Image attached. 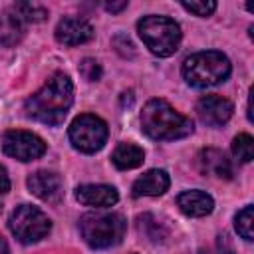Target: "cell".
I'll return each instance as SVG.
<instances>
[{
  "mask_svg": "<svg viewBox=\"0 0 254 254\" xmlns=\"http://www.w3.org/2000/svg\"><path fill=\"white\" fill-rule=\"evenodd\" d=\"M73 103V83L65 73H54L42 89L26 99V113L46 125L64 123Z\"/></svg>",
  "mask_w": 254,
  "mask_h": 254,
  "instance_id": "cell-1",
  "label": "cell"
},
{
  "mask_svg": "<svg viewBox=\"0 0 254 254\" xmlns=\"http://www.w3.org/2000/svg\"><path fill=\"white\" fill-rule=\"evenodd\" d=\"M141 129L155 141H175L192 133V121L175 111L165 99H151L141 111Z\"/></svg>",
  "mask_w": 254,
  "mask_h": 254,
  "instance_id": "cell-2",
  "label": "cell"
},
{
  "mask_svg": "<svg viewBox=\"0 0 254 254\" xmlns=\"http://www.w3.org/2000/svg\"><path fill=\"white\" fill-rule=\"evenodd\" d=\"M230 75V62L222 52L206 50L189 56L183 62V77L192 87H210Z\"/></svg>",
  "mask_w": 254,
  "mask_h": 254,
  "instance_id": "cell-3",
  "label": "cell"
},
{
  "mask_svg": "<svg viewBox=\"0 0 254 254\" xmlns=\"http://www.w3.org/2000/svg\"><path fill=\"white\" fill-rule=\"evenodd\" d=\"M143 44L159 58H169L181 44V28L167 16H145L137 22Z\"/></svg>",
  "mask_w": 254,
  "mask_h": 254,
  "instance_id": "cell-4",
  "label": "cell"
},
{
  "mask_svg": "<svg viewBox=\"0 0 254 254\" xmlns=\"http://www.w3.org/2000/svg\"><path fill=\"white\" fill-rule=\"evenodd\" d=\"M125 218L115 212H89L79 218L81 238L91 248H109L121 242L125 234Z\"/></svg>",
  "mask_w": 254,
  "mask_h": 254,
  "instance_id": "cell-5",
  "label": "cell"
},
{
  "mask_svg": "<svg viewBox=\"0 0 254 254\" xmlns=\"http://www.w3.org/2000/svg\"><path fill=\"white\" fill-rule=\"evenodd\" d=\"M50 218L32 204H20L12 210L8 218V228L10 232L24 244H32L42 240L50 232Z\"/></svg>",
  "mask_w": 254,
  "mask_h": 254,
  "instance_id": "cell-6",
  "label": "cell"
},
{
  "mask_svg": "<svg viewBox=\"0 0 254 254\" xmlns=\"http://www.w3.org/2000/svg\"><path fill=\"white\" fill-rule=\"evenodd\" d=\"M107 125L91 113L77 115L69 125V141L81 153H95L105 145Z\"/></svg>",
  "mask_w": 254,
  "mask_h": 254,
  "instance_id": "cell-7",
  "label": "cell"
},
{
  "mask_svg": "<svg viewBox=\"0 0 254 254\" xmlns=\"http://www.w3.org/2000/svg\"><path fill=\"white\" fill-rule=\"evenodd\" d=\"M2 149L8 157L18 161H34L46 153V143L42 137L22 129H10L2 137Z\"/></svg>",
  "mask_w": 254,
  "mask_h": 254,
  "instance_id": "cell-8",
  "label": "cell"
},
{
  "mask_svg": "<svg viewBox=\"0 0 254 254\" xmlns=\"http://www.w3.org/2000/svg\"><path fill=\"white\" fill-rule=\"evenodd\" d=\"M232 111H234L232 103L226 97L214 95V93L200 97L198 103H196V113H198L200 121L206 123V125H210V127L224 125L232 117Z\"/></svg>",
  "mask_w": 254,
  "mask_h": 254,
  "instance_id": "cell-9",
  "label": "cell"
},
{
  "mask_svg": "<svg viewBox=\"0 0 254 254\" xmlns=\"http://www.w3.org/2000/svg\"><path fill=\"white\" fill-rule=\"evenodd\" d=\"M93 38V28L87 20L77 16H67L56 26V40L64 46H79Z\"/></svg>",
  "mask_w": 254,
  "mask_h": 254,
  "instance_id": "cell-10",
  "label": "cell"
},
{
  "mask_svg": "<svg viewBox=\"0 0 254 254\" xmlns=\"http://www.w3.org/2000/svg\"><path fill=\"white\" fill-rule=\"evenodd\" d=\"M28 189L32 194H36L38 198H42L46 202H56L64 194L62 177L56 173H50V171H38V173L30 175Z\"/></svg>",
  "mask_w": 254,
  "mask_h": 254,
  "instance_id": "cell-11",
  "label": "cell"
},
{
  "mask_svg": "<svg viewBox=\"0 0 254 254\" xmlns=\"http://www.w3.org/2000/svg\"><path fill=\"white\" fill-rule=\"evenodd\" d=\"M75 198L85 206L105 208L113 206L119 200V194L109 185H81L75 189Z\"/></svg>",
  "mask_w": 254,
  "mask_h": 254,
  "instance_id": "cell-12",
  "label": "cell"
},
{
  "mask_svg": "<svg viewBox=\"0 0 254 254\" xmlns=\"http://www.w3.org/2000/svg\"><path fill=\"white\" fill-rule=\"evenodd\" d=\"M171 185L169 175L163 169H151L133 183V196H159Z\"/></svg>",
  "mask_w": 254,
  "mask_h": 254,
  "instance_id": "cell-13",
  "label": "cell"
},
{
  "mask_svg": "<svg viewBox=\"0 0 254 254\" xmlns=\"http://www.w3.org/2000/svg\"><path fill=\"white\" fill-rule=\"evenodd\" d=\"M177 204L187 216H206L214 208L212 196L202 192V190H185V192H181L177 196Z\"/></svg>",
  "mask_w": 254,
  "mask_h": 254,
  "instance_id": "cell-14",
  "label": "cell"
},
{
  "mask_svg": "<svg viewBox=\"0 0 254 254\" xmlns=\"http://www.w3.org/2000/svg\"><path fill=\"white\" fill-rule=\"evenodd\" d=\"M198 163H200L202 173L214 175V177H218V179H230V177H232L230 161H228V159L224 157V153L218 151V149H204V151L198 155Z\"/></svg>",
  "mask_w": 254,
  "mask_h": 254,
  "instance_id": "cell-15",
  "label": "cell"
},
{
  "mask_svg": "<svg viewBox=\"0 0 254 254\" xmlns=\"http://www.w3.org/2000/svg\"><path fill=\"white\" fill-rule=\"evenodd\" d=\"M24 36V22L14 14V10L4 12L0 16V44L16 46Z\"/></svg>",
  "mask_w": 254,
  "mask_h": 254,
  "instance_id": "cell-16",
  "label": "cell"
},
{
  "mask_svg": "<svg viewBox=\"0 0 254 254\" xmlns=\"http://www.w3.org/2000/svg\"><path fill=\"white\" fill-rule=\"evenodd\" d=\"M113 165L117 167V169H135V167H139L141 163H143V159H145V153H143V149L141 147H137V145H133V143H119L117 147H115V151H113Z\"/></svg>",
  "mask_w": 254,
  "mask_h": 254,
  "instance_id": "cell-17",
  "label": "cell"
},
{
  "mask_svg": "<svg viewBox=\"0 0 254 254\" xmlns=\"http://www.w3.org/2000/svg\"><path fill=\"white\" fill-rule=\"evenodd\" d=\"M234 226H236V232L244 238V240H254V208L248 204L244 206L236 218H234Z\"/></svg>",
  "mask_w": 254,
  "mask_h": 254,
  "instance_id": "cell-18",
  "label": "cell"
},
{
  "mask_svg": "<svg viewBox=\"0 0 254 254\" xmlns=\"http://www.w3.org/2000/svg\"><path fill=\"white\" fill-rule=\"evenodd\" d=\"M14 14L22 20V22H42L48 16V10L40 4H32V2H18L14 6Z\"/></svg>",
  "mask_w": 254,
  "mask_h": 254,
  "instance_id": "cell-19",
  "label": "cell"
},
{
  "mask_svg": "<svg viewBox=\"0 0 254 254\" xmlns=\"http://www.w3.org/2000/svg\"><path fill=\"white\" fill-rule=\"evenodd\" d=\"M232 155L240 163H250L254 157V139L248 133H240L232 141Z\"/></svg>",
  "mask_w": 254,
  "mask_h": 254,
  "instance_id": "cell-20",
  "label": "cell"
},
{
  "mask_svg": "<svg viewBox=\"0 0 254 254\" xmlns=\"http://www.w3.org/2000/svg\"><path fill=\"white\" fill-rule=\"evenodd\" d=\"M79 73H81V77L87 79V81H97V79L101 77V65H99L93 58H85V60H81V64H79Z\"/></svg>",
  "mask_w": 254,
  "mask_h": 254,
  "instance_id": "cell-21",
  "label": "cell"
},
{
  "mask_svg": "<svg viewBox=\"0 0 254 254\" xmlns=\"http://www.w3.org/2000/svg\"><path fill=\"white\" fill-rule=\"evenodd\" d=\"M185 10H189V12H192V14H196V16H210L214 10H216V2H212V0H204V2H183L181 4Z\"/></svg>",
  "mask_w": 254,
  "mask_h": 254,
  "instance_id": "cell-22",
  "label": "cell"
},
{
  "mask_svg": "<svg viewBox=\"0 0 254 254\" xmlns=\"http://www.w3.org/2000/svg\"><path fill=\"white\" fill-rule=\"evenodd\" d=\"M10 190V179H8V173L4 167H0V194L8 192Z\"/></svg>",
  "mask_w": 254,
  "mask_h": 254,
  "instance_id": "cell-23",
  "label": "cell"
},
{
  "mask_svg": "<svg viewBox=\"0 0 254 254\" xmlns=\"http://www.w3.org/2000/svg\"><path fill=\"white\" fill-rule=\"evenodd\" d=\"M103 8H105L107 12H121V10L127 8V2H125V0H121V2H105Z\"/></svg>",
  "mask_w": 254,
  "mask_h": 254,
  "instance_id": "cell-24",
  "label": "cell"
},
{
  "mask_svg": "<svg viewBox=\"0 0 254 254\" xmlns=\"http://www.w3.org/2000/svg\"><path fill=\"white\" fill-rule=\"evenodd\" d=\"M0 254H8V244L2 236H0Z\"/></svg>",
  "mask_w": 254,
  "mask_h": 254,
  "instance_id": "cell-25",
  "label": "cell"
},
{
  "mask_svg": "<svg viewBox=\"0 0 254 254\" xmlns=\"http://www.w3.org/2000/svg\"><path fill=\"white\" fill-rule=\"evenodd\" d=\"M0 212H2V204H0Z\"/></svg>",
  "mask_w": 254,
  "mask_h": 254,
  "instance_id": "cell-26",
  "label": "cell"
}]
</instances>
